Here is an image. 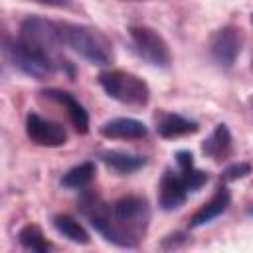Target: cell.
Segmentation results:
<instances>
[{
  "instance_id": "cell-1",
  "label": "cell",
  "mask_w": 253,
  "mask_h": 253,
  "mask_svg": "<svg viewBox=\"0 0 253 253\" xmlns=\"http://www.w3.org/2000/svg\"><path fill=\"white\" fill-rule=\"evenodd\" d=\"M111 243L119 247H136L150 223V206L142 196H123L113 206Z\"/></svg>"
},
{
  "instance_id": "cell-2",
  "label": "cell",
  "mask_w": 253,
  "mask_h": 253,
  "mask_svg": "<svg viewBox=\"0 0 253 253\" xmlns=\"http://www.w3.org/2000/svg\"><path fill=\"white\" fill-rule=\"evenodd\" d=\"M61 40H63L65 47H69L81 59H85L93 65H109L115 57L113 43L97 28L61 22Z\"/></svg>"
},
{
  "instance_id": "cell-3",
  "label": "cell",
  "mask_w": 253,
  "mask_h": 253,
  "mask_svg": "<svg viewBox=\"0 0 253 253\" xmlns=\"http://www.w3.org/2000/svg\"><path fill=\"white\" fill-rule=\"evenodd\" d=\"M20 40L53 57L59 65V69H67L69 71V77H73V67L67 59L59 57L57 55V47H63V40H61V22H53V20H45V18H40V16H28L22 24H20Z\"/></svg>"
},
{
  "instance_id": "cell-4",
  "label": "cell",
  "mask_w": 253,
  "mask_h": 253,
  "mask_svg": "<svg viewBox=\"0 0 253 253\" xmlns=\"http://www.w3.org/2000/svg\"><path fill=\"white\" fill-rule=\"evenodd\" d=\"M2 53L4 59L20 73L32 77V79H47L55 69H59L57 61L30 45H26L20 38H4L2 42Z\"/></svg>"
},
{
  "instance_id": "cell-5",
  "label": "cell",
  "mask_w": 253,
  "mask_h": 253,
  "mask_svg": "<svg viewBox=\"0 0 253 253\" xmlns=\"http://www.w3.org/2000/svg\"><path fill=\"white\" fill-rule=\"evenodd\" d=\"M99 85L103 87V91L123 103V105H130V107H144L150 101V87L144 79H140L138 75L125 71V69H107L99 73Z\"/></svg>"
},
{
  "instance_id": "cell-6",
  "label": "cell",
  "mask_w": 253,
  "mask_h": 253,
  "mask_svg": "<svg viewBox=\"0 0 253 253\" xmlns=\"http://www.w3.org/2000/svg\"><path fill=\"white\" fill-rule=\"evenodd\" d=\"M132 49L140 59L152 67H168L172 63V53L168 42L148 26H130L128 28Z\"/></svg>"
},
{
  "instance_id": "cell-7",
  "label": "cell",
  "mask_w": 253,
  "mask_h": 253,
  "mask_svg": "<svg viewBox=\"0 0 253 253\" xmlns=\"http://www.w3.org/2000/svg\"><path fill=\"white\" fill-rule=\"evenodd\" d=\"M241 47H243V34L237 26L231 24L215 30L210 40V53L213 61L225 69H229L237 61Z\"/></svg>"
},
{
  "instance_id": "cell-8",
  "label": "cell",
  "mask_w": 253,
  "mask_h": 253,
  "mask_svg": "<svg viewBox=\"0 0 253 253\" xmlns=\"http://www.w3.org/2000/svg\"><path fill=\"white\" fill-rule=\"evenodd\" d=\"M26 134L38 146H47V148H57L67 142V130L59 123L43 119L38 113H28Z\"/></svg>"
},
{
  "instance_id": "cell-9",
  "label": "cell",
  "mask_w": 253,
  "mask_h": 253,
  "mask_svg": "<svg viewBox=\"0 0 253 253\" xmlns=\"http://www.w3.org/2000/svg\"><path fill=\"white\" fill-rule=\"evenodd\" d=\"M79 211L89 219V223L95 227L99 235H103L107 241H111L113 235V208L97 194L87 192L79 200Z\"/></svg>"
},
{
  "instance_id": "cell-10",
  "label": "cell",
  "mask_w": 253,
  "mask_h": 253,
  "mask_svg": "<svg viewBox=\"0 0 253 253\" xmlns=\"http://www.w3.org/2000/svg\"><path fill=\"white\" fill-rule=\"evenodd\" d=\"M186 196H188V190L182 182L180 172L166 168L160 178V186H158V206L164 211L178 210L186 202Z\"/></svg>"
},
{
  "instance_id": "cell-11",
  "label": "cell",
  "mask_w": 253,
  "mask_h": 253,
  "mask_svg": "<svg viewBox=\"0 0 253 253\" xmlns=\"http://www.w3.org/2000/svg\"><path fill=\"white\" fill-rule=\"evenodd\" d=\"M42 95L47 97V99H51V101H55V103H59L65 109V113H67L73 128L79 134H85L89 130V113L85 111V107L71 93H67L63 89H45V91H42Z\"/></svg>"
},
{
  "instance_id": "cell-12",
  "label": "cell",
  "mask_w": 253,
  "mask_h": 253,
  "mask_svg": "<svg viewBox=\"0 0 253 253\" xmlns=\"http://www.w3.org/2000/svg\"><path fill=\"white\" fill-rule=\"evenodd\" d=\"M101 136L105 138H125V140H136V138H144L148 134V128L142 121L138 119H130V117H119V119H111L107 123H103L99 126Z\"/></svg>"
},
{
  "instance_id": "cell-13",
  "label": "cell",
  "mask_w": 253,
  "mask_h": 253,
  "mask_svg": "<svg viewBox=\"0 0 253 253\" xmlns=\"http://www.w3.org/2000/svg\"><path fill=\"white\" fill-rule=\"evenodd\" d=\"M229 202H231V192H229V188L227 186H219L217 190H215V194L192 215V219H190V227H200V225H206V223H210L211 219H215L217 215H221L225 210H227V206H229Z\"/></svg>"
},
{
  "instance_id": "cell-14",
  "label": "cell",
  "mask_w": 253,
  "mask_h": 253,
  "mask_svg": "<svg viewBox=\"0 0 253 253\" xmlns=\"http://www.w3.org/2000/svg\"><path fill=\"white\" fill-rule=\"evenodd\" d=\"M198 123L190 121L176 113H158L156 115V130L162 138H180L186 134L198 132Z\"/></svg>"
},
{
  "instance_id": "cell-15",
  "label": "cell",
  "mask_w": 253,
  "mask_h": 253,
  "mask_svg": "<svg viewBox=\"0 0 253 253\" xmlns=\"http://www.w3.org/2000/svg\"><path fill=\"white\" fill-rule=\"evenodd\" d=\"M202 152L206 156H210L211 160H223L231 154V132H229L227 125H223V123L215 125L211 134L204 140Z\"/></svg>"
},
{
  "instance_id": "cell-16",
  "label": "cell",
  "mask_w": 253,
  "mask_h": 253,
  "mask_svg": "<svg viewBox=\"0 0 253 253\" xmlns=\"http://www.w3.org/2000/svg\"><path fill=\"white\" fill-rule=\"evenodd\" d=\"M101 160L107 168H111L119 174L136 172L146 164L144 156L130 154V152H125V150H105V152H101Z\"/></svg>"
},
{
  "instance_id": "cell-17",
  "label": "cell",
  "mask_w": 253,
  "mask_h": 253,
  "mask_svg": "<svg viewBox=\"0 0 253 253\" xmlns=\"http://www.w3.org/2000/svg\"><path fill=\"white\" fill-rule=\"evenodd\" d=\"M97 176V166L95 162L87 160V162H81L73 168H69L63 178H61V186L67 188V190H81L85 186H89Z\"/></svg>"
},
{
  "instance_id": "cell-18",
  "label": "cell",
  "mask_w": 253,
  "mask_h": 253,
  "mask_svg": "<svg viewBox=\"0 0 253 253\" xmlns=\"http://www.w3.org/2000/svg\"><path fill=\"white\" fill-rule=\"evenodd\" d=\"M53 227L63 235L67 237L69 241L77 243V245H87L91 241L87 229L71 215H65V213H59V215H53Z\"/></svg>"
},
{
  "instance_id": "cell-19",
  "label": "cell",
  "mask_w": 253,
  "mask_h": 253,
  "mask_svg": "<svg viewBox=\"0 0 253 253\" xmlns=\"http://www.w3.org/2000/svg\"><path fill=\"white\" fill-rule=\"evenodd\" d=\"M18 241L24 249L30 251H38V253H45L51 249V243L45 239L43 231L40 229V225L36 223H28L18 231Z\"/></svg>"
},
{
  "instance_id": "cell-20",
  "label": "cell",
  "mask_w": 253,
  "mask_h": 253,
  "mask_svg": "<svg viewBox=\"0 0 253 253\" xmlns=\"http://www.w3.org/2000/svg\"><path fill=\"white\" fill-rule=\"evenodd\" d=\"M180 176H182V182H184V186H186L188 192H198V190H200L202 186H206V182L210 180L208 172L198 170V168H194V166L180 170Z\"/></svg>"
},
{
  "instance_id": "cell-21",
  "label": "cell",
  "mask_w": 253,
  "mask_h": 253,
  "mask_svg": "<svg viewBox=\"0 0 253 253\" xmlns=\"http://www.w3.org/2000/svg\"><path fill=\"white\" fill-rule=\"evenodd\" d=\"M249 172H251V166H249L247 162H235V164H229V166L221 172V180H223V182H235V180L245 178Z\"/></svg>"
},
{
  "instance_id": "cell-22",
  "label": "cell",
  "mask_w": 253,
  "mask_h": 253,
  "mask_svg": "<svg viewBox=\"0 0 253 253\" xmlns=\"http://www.w3.org/2000/svg\"><path fill=\"white\" fill-rule=\"evenodd\" d=\"M176 164H178L180 170L194 166V154H192L190 150H178V152H176Z\"/></svg>"
},
{
  "instance_id": "cell-23",
  "label": "cell",
  "mask_w": 253,
  "mask_h": 253,
  "mask_svg": "<svg viewBox=\"0 0 253 253\" xmlns=\"http://www.w3.org/2000/svg\"><path fill=\"white\" fill-rule=\"evenodd\" d=\"M36 4H43V6H51V8H69L73 4V0H30Z\"/></svg>"
},
{
  "instance_id": "cell-24",
  "label": "cell",
  "mask_w": 253,
  "mask_h": 253,
  "mask_svg": "<svg viewBox=\"0 0 253 253\" xmlns=\"http://www.w3.org/2000/svg\"><path fill=\"white\" fill-rule=\"evenodd\" d=\"M125 2H142V0H125Z\"/></svg>"
},
{
  "instance_id": "cell-25",
  "label": "cell",
  "mask_w": 253,
  "mask_h": 253,
  "mask_svg": "<svg viewBox=\"0 0 253 253\" xmlns=\"http://www.w3.org/2000/svg\"><path fill=\"white\" fill-rule=\"evenodd\" d=\"M251 24H253V14H251Z\"/></svg>"
},
{
  "instance_id": "cell-26",
  "label": "cell",
  "mask_w": 253,
  "mask_h": 253,
  "mask_svg": "<svg viewBox=\"0 0 253 253\" xmlns=\"http://www.w3.org/2000/svg\"><path fill=\"white\" fill-rule=\"evenodd\" d=\"M251 105H253V99H251Z\"/></svg>"
}]
</instances>
